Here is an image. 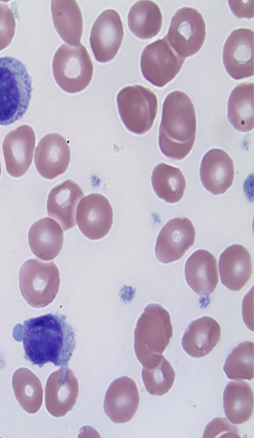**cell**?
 <instances>
[{
	"label": "cell",
	"mask_w": 254,
	"mask_h": 438,
	"mask_svg": "<svg viewBox=\"0 0 254 438\" xmlns=\"http://www.w3.org/2000/svg\"><path fill=\"white\" fill-rule=\"evenodd\" d=\"M151 182L157 196L169 203L180 201L186 187V179L181 170L163 163L154 167Z\"/></svg>",
	"instance_id": "cell-29"
},
{
	"label": "cell",
	"mask_w": 254,
	"mask_h": 438,
	"mask_svg": "<svg viewBox=\"0 0 254 438\" xmlns=\"http://www.w3.org/2000/svg\"><path fill=\"white\" fill-rule=\"evenodd\" d=\"M167 39L176 52L183 57L196 54L202 47L206 37L203 17L195 8L183 7L173 15Z\"/></svg>",
	"instance_id": "cell-8"
},
{
	"label": "cell",
	"mask_w": 254,
	"mask_h": 438,
	"mask_svg": "<svg viewBox=\"0 0 254 438\" xmlns=\"http://www.w3.org/2000/svg\"><path fill=\"white\" fill-rule=\"evenodd\" d=\"M195 230L187 218H175L161 229L157 238L155 252L158 260L168 264L180 259L193 245Z\"/></svg>",
	"instance_id": "cell-10"
},
{
	"label": "cell",
	"mask_w": 254,
	"mask_h": 438,
	"mask_svg": "<svg viewBox=\"0 0 254 438\" xmlns=\"http://www.w3.org/2000/svg\"><path fill=\"white\" fill-rule=\"evenodd\" d=\"M163 22L158 5L152 1L140 0L131 7L127 15L130 31L141 39H148L160 32Z\"/></svg>",
	"instance_id": "cell-27"
},
{
	"label": "cell",
	"mask_w": 254,
	"mask_h": 438,
	"mask_svg": "<svg viewBox=\"0 0 254 438\" xmlns=\"http://www.w3.org/2000/svg\"><path fill=\"white\" fill-rule=\"evenodd\" d=\"M76 222L83 233L91 240L103 238L110 230L113 212L107 198L99 193L83 198L76 211Z\"/></svg>",
	"instance_id": "cell-13"
},
{
	"label": "cell",
	"mask_w": 254,
	"mask_h": 438,
	"mask_svg": "<svg viewBox=\"0 0 254 438\" xmlns=\"http://www.w3.org/2000/svg\"><path fill=\"white\" fill-rule=\"evenodd\" d=\"M223 62L229 75L235 80L254 75V32L247 28L233 31L223 50Z\"/></svg>",
	"instance_id": "cell-12"
},
{
	"label": "cell",
	"mask_w": 254,
	"mask_h": 438,
	"mask_svg": "<svg viewBox=\"0 0 254 438\" xmlns=\"http://www.w3.org/2000/svg\"><path fill=\"white\" fill-rule=\"evenodd\" d=\"M79 392L78 381L74 373L62 367L52 373L45 387L46 408L52 416L60 418L70 411Z\"/></svg>",
	"instance_id": "cell-14"
},
{
	"label": "cell",
	"mask_w": 254,
	"mask_h": 438,
	"mask_svg": "<svg viewBox=\"0 0 254 438\" xmlns=\"http://www.w3.org/2000/svg\"><path fill=\"white\" fill-rule=\"evenodd\" d=\"M196 131V115L190 98L180 91L169 93L163 103L159 130L162 153L173 160L184 159L193 146Z\"/></svg>",
	"instance_id": "cell-2"
},
{
	"label": "cell",
	"mask_w": 254,
	"mask_h": 438,
	"mask_svg": "<svg viewBox=\"0 0 254 438\" xmlns=\"http://www.w3.org/2000/svg\"><path fill=\"white\" fill-rule=\"evenodd\" d=\"M19 281L26 302L33 308H43L50 304L58 293L60 273L54 262L29 259L21 267Z\"/></svg>",
	"instance_id": "cell-5"
},
{
	"label": "cell",
	"mask_w": 254,
	"mask_h": 438,
	"mask_svg": "<svg viewBox=\"0 0 254 438\" xmlns=\"http://www.w3.org/2000/svg\"><path fill=\"white\" fill-rule=\"evenodd\" d=\"M185 278L189 286L200 296H208L215 289L219 276L215 257L209 251L199 249L187 260Z\"/></svg>",
	"instance_id": "cell-19"
},
{
	"label": "cell",
	"mask_w": 254,
	"mask_h": 438,
	"mask_svg": "<svg viewBox=\"0 0 254 438\" xmlns=\"http://www.w3.org/2000/svg\"><path fill=\"white\" fill-rule=\"evenodd\" d=\"M124 34L119 13L113 9L103 11L92 26L89 39L96 60L106 62L113 59L122 44Z\"/></svg>",
	"instance_id": "cell-11"
},
{
	"label": "cell",
	"mask_w": 254,
	"mask_h": 438,
	"mask_svg": "<svg viewBox=\"0 0 254 438\" xmlns=\"http://www.w3.org/2000/svg\"><path fill=\"white\" fill-rule=\"evenodd\" d=\"M14 338L22 341L25 358L41 368L48 363L67 367L75 347V334L64 315L49 313L18 324Z\"/></svg>",
	"instance_id": "cell-1"
},
{
	"label": "cell",
	"mask_w": 254,
	"mask_h": 438,
	"mask_svg": "<svg viewBox=\"0 0 254 438\" xmlns=\"http://www.w3.org/2000/svg\"><path fill=\"white\" fill-rule=\"evenodd\" d=\"M139 403L138 388L134 381L122 376L113 381L104 398V410L113 422L125 423L132 419Z\"/></svg>",
	"instance_id": "cell-16"
},
{
	"label": "cell",
	"mask_w": 254,
	"mask_h": 438,
	"mask_svg": "<svg viewBox=\"0 0 254 438\" xmlns=\"http://www.w3.org/2000/svg\"><path fill=\"white\" fill-rule=\"evenodd\" d=\"M118 110L124 125L131 132L143 134L154 123L158 111L156 95L139 85L122 89L117 97Z\"/></svg>",
	"instance_id": "cell-7"
},
{
	"label": "cell",
	"mask_w": 254,
	"mask_h": 438,
	"mask_svg": "<svg viewBox=\"0 0 254 438\" xmlns=\"http://www.w3.org/2000/svg\"><path fill=\"white\" fill-rule=\"evenodd\" d=\"M141 376L145 389L149 394L162 396L172 387L176 374L170 362L162 355L153 364L143 367Z\"/></svg>",
	"instance_id": "cell-30"
},
{
	"label": "cell",
	"mask_w": 254,
	"mask_h": 438,
	"mask_svg": "<svg viewBox=\"0 0 254 438\" xmlns=\"http://www.w3.org/2000/svg\"><path fill=\"white\" fill-rule=\"evenodd\" d=\"M83 196L81 187L70 180L57 185L51 190L48 196V216L56 219L64 230L74 227L76 206Z\"/></svg>",
	"instance_id": "cell-21"
},
{
	"label": "cell",
	"mask_w": 254,
	"mask_h": 438,
	"mask_svg": "<svg viewBox=\"0 0 254 438\" xmlns=\"http://www.w3.org/2000/svg\"><path fill=\"white\" fill-rule=\"evenodd\" d=\"M54 78L62 89L76 93L85 89L92 78L93 65L85 47L80 44H63L56 51L52 63Z\"/></svg>",
	"instance_id": "cell-6"
},
{
	"label": "cell",
	"mask_w": 254,
	"mask_h": 438,
	"mask_svg": "<svg viewBox=\"0 0 254 438\" xmlns=\"http://www.w3.org/2000/svg\"><path fill=\"white\" fill-rule=\"evenodd\" d=\"M228 118L238 131L247 132L254 128V83L244 82L231 92L228 102Z\"/></svg>",
	"instance_id": "cell-26"
},
{
	"label": "cell",
	"mask_w": 254,
	"mask_h": 438,
	"mask_svg": "<svg viewBox=\"0 0 254 438\" xmlns=\"http://www.w3.org/2000/svg\"><path fill=\"white\" fill-rule=\"evenodd\" d=\"M203 438H240L238 428L223 417L212 420L206 426Z\"/></svg>",
	"instance_id": "cell-33"
},
{
	"label": "cell",
	"mask_w": 254,
	"mask_h": 438,
	"mask_svg": "<svg viewBox=\"0 0 254 438\" xmlns=\"http://www.w3.org/2000/svg\"><path fill=\"white\" fill-rule=\"evenodd\" d=\"M223 400L225 414L232 423L242 424L252 417L254 394L248 383L240 380L230 382L225 388Z\"/></svg>",
	"instance_id": "cell-25"
},
{
	"label": "cell",
	"mask_w": 254,
	"mask_h": 438,
	"mask_svg": "<svg viewBox=\"0 0 254 438\" xmlns=\"http://www.w3.org/2000/svg\"><path fill=\"white\" fill-rule=\"evenodd\" d=\"M219 267L221 282L232 291H239L249 281L252 262L248 250L241 244L227 247L221 254Z\"/></svg>",
	"instance_id": "cell-20"
},
{
	"label": "cell",
	"mask_w": 254,
	"mask_h": 438,
	"mask_svg": "<svg viewBox=\"0 0 254 438\" xmlns=\"http://www.w3.org/2000/svg\"><path fill=\"white\" fill-rule=\"evenodd\" d=\"M36 136L29 125H22L10 131L2 143V151L7 173L14 177L23 176L32 162Z\"/></svg>",
	"instance_id": "cell-15"
},
{
	"label": "cell",
	"mask_w": 254,
	"mask_h": 438,
	"mask_svg": "<svg viewBox=\"0 0 254 438\" xmlns=\"http://www.w3.org/2000/svg\"><path fill=\"white\" fill-rule=\"evenodd\" d=\"M14 14L7 4L0 2V51L11 42L15 30Z\"/></svg>",
	"instance_id": "cell-32"
},
{
	"label": "cell",
	"mask_w": 254,
	"mask_h": 438,
	"mask_svg": "<svg viewBox=\"0 0 254 438\" xmlns=\"http://www.w3.org/2000/svg\"><path fill=\"white\" fill-rule=\"evenodd\" d=\"M51 12L55 28L61 38L71 46L80 45L83 18L75 0H52Z\"/></svg>",
	"instance_id": "cell-24"
},
{
	"label": "cell",
	"mask_w": 254,
	"mask_h": 438,
	"mask_svg": "<svg viewBox=\"0 0 254 438\" xmlns=\"http://www.w3.org/2000/svg\"><path fill=\"white\" fill-rule=\"evenodd\" d=\"M221 334L219 323L211 317L203 316L189 325L182 337V345L190 356L201 358L212 351Z\"/></svg>",
	"instance_id": "cell-22"
},
{
	"label": "cell",
	"mask_w": 254,
	"mask_h": 438,
	"mask_svg": "<svg viewBox=\"0 0 254 438\" xmlns=\"http://www.w3.org/2000/svg\"><path fill=\"white\" fill-rule=\"evenodd\" d=\"M172 336L168 311L158 304L148 305L138 319L134 332V352L143 367L161 358Z\"/></svg>",
	"instance_id": "cell-4"
},
{
	"label": "cell",
	"mask_w": 254,
	"mask_h": 438,
	"mask_svg": "<svg viewBox=\"0 0 254 438\" xmlns=\"http://www.w3.org/2000/svg\"><path fill=\"white\" fill-rule=\"evenodd\" d=\"M229 3L233 13L237 17H253V0H248L247 2L242 0H229Z\"/></svg>",
	"instance_id": "cell-34"
},
{
	"label": "cell",
	"mask_w": 254,
	"mask_h": 438,
	"mask_svg": "<svg viewBox=\"0 0 254 438\" xmlns=\"http://www.w3.org/2000/svg\"><path fill=\"white\" fill-rule=\"evenodd\" d=\"M16 399L21 407L29 414H35L43 403V388L39 379L29 369L20 368L12 378Z\"/></svg>",
	"instance_id": "cell-28"
},
{
	"label": "cell",
	"mask_w": 254,
	"mask_h": 438,
	"mask_svg": "<svg viewBox=\"0 0 254 438\" xmlns=\"http://www.w3.org/2000/svg\"><path fill=\"white\" fill-rule=\"evenodd\" d=\"M70 161V151L65 139L52 133L43 137L36 149L34 164L44 178L53 179L66 170Z\"/></svg>",
	"instance_id": "cell-17"
},
{
	"label": "cell",
	"mask_w": 254,
	"mask_h": 438,
	"mask_svg": "<svg viewBox=\"0 0 254 438\" xmlns=\"http://www.w3.org/2000/svg\"><path fill=\"white\" fill-rule=\"evenodd\" d=\"M28 243L34 255L44 261L54 259L60 253L64 242V232L54 219L46 217L30 227Z\"/></svg>",
	"instance_id": "cell-23"
},
{
	"label": "cell",
	"mask_w": 254,
	"mask_h": 438,
	"mask_svg": "<svg viewBox=\"0 0 254 438\" xmlns=\"http://www.w3.org/2000/svg\"><path fill=\"white\" fill-rule=\"evenodd\" d=\"M234 177L233 160L220 149H213L204 156L200 168V178L204 187L212 194L225 193Z\"/></svg>",
	"instance_id": "cell-18"
},
{
	"label": "cell",
	"mask_w": 254,
	"mask_h": 438,
	"mask_svg": "<svg viewBox=\"0 0 254 438\" xmlns=\"http://www.w3.org/2000/svg\"><path fill=\"white\" fill-rule=\"evenodd\" d=\"M185 60L173 49L166 35L145 47L140 58L141 70L148 81L162 87L179 73Z\"/></svg>",
	"instance_id": "cell-9"
},
{
	"label": "cell",
	"mask_w": 254,
	"mask_h": 438,
	"mask_svg": "<svg viewBox=\"0 0 254 438\" xmlns=\"http://www.w3.org/2000/svg\"><path fill=\"white\" fill-rule=\"evenodd\" d=\"M1 164H0V176L1 175Z\"/></svg>",
	"instance_id": "cell-35"
},
{
	"label": "cell",
	"mask_w": 254,
	"mask_h": 438,
	"mask_svg": "<svg viewBox=\"0 0 254 438\" xmlns=\"http://www.w3.org/2000/svg\"><path fill=\"white\" fill-rule=\"evenodd\" d=\"M32 81L25 65L10 56L0 57V125H8L26 113L32 96Z\"/></svg>",
	"instance_id": "cell-3"
},
{
	"label": "cell",
	"mask_w": 254,
	"mask_h": 438,
	"mask_svg": "<svg viewBox=\"0 0 254 438\" xmlns=\"http://www.w3.org/2000/svg\"><path fill=\"white\" fill-rule=\"evenodd\" d=\"M223 371L230 379L254 378V342L246 341L234 347L227 356Z\"/></svg>",
	"instance_id": "cell-31"
}]
</instances>
